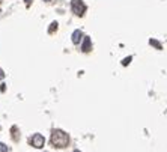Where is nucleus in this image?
I'll return each mask as SVG.
<instances>
[{"label": "nucleus", "instance_id": "obj_1", "mask_svg": "<svg viewBox=\"0 0 167 152\" xmlns=\"http://www.w3.org/2000/svg\"><path fill=\"white\" fill-rule=\"evenodd\" d=\"M69 143V137L68 134L62 130H53L51 133V145L54 148H65Z\"/></svg>", "mask_w": 167, "mask_h": 152}, {"label": "nucleus", "instance_id": "obj_2", "mask_svg": "<svg viewBox=\"0 0 167 152\" xmlns=\"http://www.w3.org/2000/svg\"><path fill=\"white\" fill-rule=\"evenodd\" d=\"M71 8H72V12L78 17H83L86 11V5L83 3V0H71Z\"/></svg>", "mask_w": 167, "mask_h": 152}, {"label": "nucleus", "instance_id": "obj_3", "mask_svg": "<svg viewBox=\"0 0 167 152\" xmlns=\"http://www.w3.org/2000/svg\"><path fill=\"white\" fill-rule=\"evenodd\" d=\"M30 145H33L35 148H42L44 145H45V139H44V135L42 134H39V133H36V134H33L32 137H30Z\"/></svg>", "mask_w": 167, "mask_h": 152}, {"label": "nucleus", "instance_id": "obj_4", "mask_svg": "<svg viewBox=\"0 0 167 152\" xmlns=\"http://www.w3.org/2000/svg\"><path fill=\"white\" fill-rule=\"evenodd\" d=\"M91 38L89 36H84V41H83V45H81V50L84 51V53H87V51H91Z\"/></svg>", "mask_w": 167, "mask_h": 152}, {"label": "nucleus", "instance_id": "obj_5", "mask_svg": "<svg viewBox=\"0 0 167 152\" xmlns=\"http://www.w3.org/2000/svg\"><path fill=\"white\" fill-rule=\"evenodd\" d=\"M83 36V33H81V30H74V33H72V42L74 44H80V39Z\"/></svg>", "mask_w": 167, "mask_h": 152}, {"label": "nucleus", "instance_id": "obj_6", "mask_svg": "<svg viewBox=\"0 0 167 152\" xmlns=\"http://www.w3.org/2000/svg\"><path fill=\"white\" fill-rule=\"evenodd\" d=\"M149 44H150V45H154V47H157L158 50H161V48H163V47H161V44H160L158 41H155V39H150V41H149Z\"/></svg>", "mask_w": 167, "mask_h": 152}, {"label": "nucleus", "instance_id": "obj_7", "mask_svg": "<svg viewBox=\"0 0 167 152\" xmlns=\"http://www.w3.org/2000/svg\"><path fill=\"white\" fill-rule=\"evenodd\" d=\"M57 24H59L57 21H53V23H51V26H50V29H48V33H53L54 30H57Z\"/></svg>", "mask_w": 167, "mask_h": 152}, {"label": "nucleus", "instance_id": "obj_8", "mask_svg": "<svg viewBox=\"0 0 167 152\" xmlns=\"http://www.w3.org/2000/svg\"><path fill=\"white\" fill-rule=\"evenodd\" d=\"M0 152H8V146L2 142H0Z\"/></svg>", "mask_w": 167, "mask_h": 152}, {"label": "nucleus", "instance_id": "obj_9", "mask_svg": "<svg viewBox=\"0 0 167 152\" xmlns=\"http://www.w3.org/2000/svg\"><path fill=\"white\" fill-rule=\"evenodd\" d=\"M131 59H132V57H131V56L125 57V59L122 60V65H124V66H125V65H128V63H130V62H131Z\"/></svg>", "mask_w": 167, "mask_h": 152}, {"label": "nucleus", "instance_id": "obj_10", "mask_svg": "<svg viewBox=\"0 0 167 152\" xmlns=\"http://www.w3.org/2000/svg\"><path fill=\"white\" fill-rule=\"evenodd\" d=\"M5 78V72L2 71V68H0V80H3Z\"/></svg>", "mask_w": 167, "mask_h": 152}, {"label": "nucleus", "instance_id": "obj_11", "mask_svg": "<svg viewBox=\"0 0 167 152\" xmlns=\"http://www.w3.org/2000/svg\"><path fill=\"white\" fill-rule=\"evenodd\" d=\"M26 2V6H30V3H32V0H24Z\"/></svg>", "mask_w": 167, "mask_h": 152}, {"label": "nucleus", "instance_id": "obj_12", "mask_svg": "<svg viewBox=\"0 0 167 152\" xmlns=\"http://www.w3.org/2000/svg\"><path fill=\"white\" fill-rule=\"evenodd\" d=\"M72 152H80V151H77V149H75V151H72Z\"/></svg>", "mask_w": 167, "mask_h": 152}, {"label": "nucleus", "instance_id": "obj_13", "mask_svg": "<svg viewBox=\"0 0 167 152\" xmlns=\"http://www.w3.org/2000/svg\"><path fill=\"white\" fill-rule=\"evenodd\" d=\"M45 2H50V0H45Z\"/></svg>", "mask_w": 167, "mask_h": 152}]
</instances>
